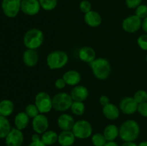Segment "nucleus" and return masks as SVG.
<instances>
[{
	"instance_id": "nucleus-14",
	"label": "nucleus",
	"mask_w": 147,
	"mask_h": 146,
	"mask_svg": "<svg viewBox=\"0 0 147 146\" xmlns=\"http://www.w3.org/2000/svg\"><path fill=\"white\" fill-rule=\"evenodd\" d=\"M75 120L73 116L70 115L63 113L58 117L57 120V125L59 128L63 131L65 130H72L75 125Z\"/></svg>"
},
{
	"instance_id": "nucleus-40",
	"label": "nucleus",
	"mask_w": 147,
	"mask_h": 146,
	"mask_svg": "<svg viewBox=\"0 0 147 146\" xmlns=\"http://www.w3.org/2000/svg\"><path fill=\"white\" fill-rule=\"evenodd\" d=\"M142 28L144 30V31L147 33V17L142 20Z\"/></svg>"
},
{
	"instance_id": "nucleus-8",
	"label": "nucleus",
	"mask_w": 147,
	"mask_h": 146,
	"mask_svg": "<svg viewBox=\"0 0 147 146\" xmlns=\"http://www.w3.org/2000/svg\"><path fill=\"white\" fill-rule=\"evenodd\" d=\"M22 0H2L1 9L8 18H14L21 11Z\"/></svg>"
},
{
	"instance_id": "nucleus-13",
	"label": "nucleus",
	"mask_w": 147,
	"mask_h": 146,
	"mask_svg": "<svg viewBox=\"0 0 147 146\" xmlns=\"http://www.w3.org/2000/svg\"><path fill=\"white\" fill-rule=\"evenodd\" d=\"M40 2L38 0H22L21 11L28 16H34L40 11Z\"/></svg>"
},
{
	"instance_id": "nucleus-10",
	"label": "nucleus",
	"mask_w": 147,
	"mask_h": 146,
	"mask_svg": "<svg viewBox=\"0 0 147 146\" xmlns=\"http://www.w3.org/2000/svg\"><path fill=\"white\" fill-rule=\"evenodd\" d=\"M32 127L35 133L42 135L48 130L49 120L45 114L40 113L37 116L32 119Z\"/></svg>"
},
{
	"instance_id": "nucleus-36",
	"label": "nucleus",
	"mask_w": 147,
	"mask_h": 146,
	"mask_svg": "<svg viewBox=\"0 0 147 146\" xmlns=\"http://www.w3.org/2000/svg\"><path fill=\"white\" fill-rule=\"evenodd\" d=\"M142 0H126V4L128 8L136 9L142 4Z\"/></svg>"
},
{
	"instance_id": "nucleus-16",
	"label": "nucleus",
	"mask_w": 147,
	"mask_h": 146,
	"mask_svg": "<svg viewBox=\"0 0 147 146\" xmlns=\"http://www.w3.org/2000/svg\"><path fill=\"white\" fill-rule=\"evenodd\" d=\"M84 21L90 27H98L101 24L102 17L98 12L91 10L84 15Z\"/></svg>"
},
{
	"instance_id": "nucleus-26",
	"label": "nucleus",
	"mask_w": 147,
	"mask_h": 146,
	"mask_svg": "<svg viewBox=\"0 0 147 146\" xmlns=\"http://www.w3.org/2000/svg\"><path fill=\"white\" fill-rule=\"evenodd\" d=\"M11 130V125L8 119L0 115V139L5 138Z\"/></svg>"
},
{
	"instance_id": "nucleus-1",
	"label": "nucleus",
	"mask_w": 147,
	"mask_h": 146,
	"mask_svg": "<svg viewBox=\"0 0 147 146\" xmlns=\"http://www.w3.org/2000/svg\"><path fill=\"white\" fill-rule=\"evenodd\" d=\"M140 134L139 123L134 120L123 122L119 127V137L124 142H134Z\"/></svg>"
},
{
	"instance_id": "nucleus-23",
	"label": "nucleus",
	"mask_w": 147,
	"mask_h": 146,
	"mask_svg": "<svg viewBox=\"0 0 147 146\" xmlns=\"http://www.w3.org/2000/svg\"><path fill=\"white\" fill-rule=\"evenodd\" d=\"M103 134L107 141H114L119 136V128L116 125L110 124L105 127Z\"/></svg>"
},
{
	"instance_id": "nucleus-27",
	"label": "nucleus",
	"mask_w": 147,
	"mask_h": 146,
	"mask_svg": "<svg viewBox=\"0 0 147 146\" xmlns=\"http://www.w3.org/2000/svg\"><path fill=\"white\" fill-rule=\"evenodd\" d=\"M70 110L75 115L81 116L84 114L86 111V105L83 102L73 101Z\"/></svg>"
},
{
	"instance_id": "nucleus-5",
	"label": "nucleus",
	"mask_w": 147,
	"mask_h": 146,
	"mask_svg": "<svg viewBox=\"0 0 147 146\" xmlns=\"http://www.w3.org/2000/svg\"><path fill=\"white\" fill-rule=\"evenodd\" d=\"M73 100L66 92H59L53 97V108L58 112H65L70 109Z\"/></svg>"
},
{
	"instance_id": "nucleus-7",
	"label": "nucleus",
	"mask_w": 147,
	"mask_h": 146,
	"mask_svg": "<svg viewBox=\"0 0 147 146\" xmlns=\"http://www.w3.org/2000/svg\"><path fill=\"white\" fill-rule=\"evenodd\" d=\"M34 104L42 114L48 113L53 108V98L45 92H40L34 98Z\"/></svg>"
},
{
	"instance_id": "nucleus-15",
	"label": "nucleus",
	"mask_w": 147,
	"mask_h": 146,
	"mask_svg": "<svg viewBox=\"0 0 147 146\" xmlns=\"http://www.w3.org/2000/svg\"><path fill=\"white\" fill-rule=\"evenodd\" d=\"M73 101L83 102L88 97L89 92L87 87L83 85L75 86L70 92Z\"/></svg>"
},
{
	"instance_id": "nucleus-38",
	"label": "nucleus",
	"mask_w": 147,
	"mask_h": 146,
	"mask_svg": "<svg viewBox=\"0 0 147 146\" xmlns=\"http://www.w3.org/2000/svg\"><path fill=\"white\" fill-rule=\"evenodd\" d=\"M99 102H100V104L103 107H104V106L107 105L108 104L110 103V99H109V97L108 96L101 95L100 97V98H99Z\"/></svg>"
},
{
	"instance_id": "nucleus-33",
	"label": "nucleus",
	"mask_w": 147,
	"mask_h": 146,
	"mask_svg": "<svg viewBox=\"0 0 147 146\" xmlns=\"http://www.w3.org/2000/svg\"><path fill=\"white\" fill-rule=\"evenodd\" d=\"M79 8L82 12L86 14L92 10V4L88 0H83L79 4Z\"/></svg>"
},
{
	"instance_id": "nucleus-43",
	"label": "nucleus",
	"mask_w": 147,
	"mask_h": 146,
	"mask_svg": "<svg viewBox=\"0 0 147 146\" xmlns=\"http://www.w3.org/2000/svg\"><path fill=\"white\" fill-rule=\"evenodd\" d=\"M104 146H119L115 141H108Z\"/></svg>"
},
{
	"instance_id": "nucleus-37",
	"label": "nucleus",
	"mask_w": 147,
	"mask_h": 146,
	"mask_svg": "<svg viewBox=\"0 0 147 146\" xmlns=\"http://www.w3.org/2000/svg\"><path fill=\"white\" fill-rule=\"evenodd\" d=\"M66 85H67V84H66L65 82L63 80V77H62V78L57 79V80H55V87L56 88L59 89V90L65 88V87Z\"/></svg>"
},
{
	"instance_id": "nucleus-42",
	"label": "nucleus",
	"mask_w": 147,
	"mask_h": 146,
	"mask_svg": "<svg viewBox=\"0 0 147 146\" xmlns=\"http://www.w3.org/2000/svg\"><path fill=\"white\" fill-rule=\"evenodd\" d=\"M121 146H138V145L134 142H124Z\"/></svg>"
},
{
	"instance_id": "nucleus-22",
	"label": "nucleus",
	"mask_w": 147,
	"mask_h": 146,
	"mask_svg": "<svg viewBox=\"0 0 147 146\" xmlns=\"http://www.w3.org/2000/svg\"><path fill=\"white\" fill-rule=\"evenodd\" d=\"M30 123V117L25 113V112H20L14 117V123L16 128L20 130L25 129Z\"/></svg>"
},
{
	"instance_id": "nucleus-20",
	"label": "nucleus",
	"mask_w": 147,
	"mask_h": 146,
	"mask_svg": "<svg viewBox=\"0 0 147 146\" xmlns=\"http://www.w3.org/2000/svg\"><path fill=\"white\" fill-rule=\"evenodd\" d=\"M76 138L72 130H65L58 135L57 143L61 146H72L75 143Z\"/></svg>"
},
{
	"instance_id": "nucleus-21",
	"label": "nucleus",
	"mask_w": 147,
	"mask_h": 146,
	"mask_svg": "<svg viewBox=\"0 0 147 146\" xmlns=\"http://www.w3.org/2000/svg\"><path fill=\"white\" fill-rule=\"evenodd\" d=\"M120 109L116 104L109 103L103 107V114L105 117L110 120H116L120 116Z\"/></svg>"
},
{
	"instance_id": "nucleus-44",
	"label": "nucleus",
	"mask_w": 147,
	"mask_h": 146,
	"mask_svg": "<svg viewBox=\"0 0 147 146\" xmlns=\"http://www.w3.org/2000/svg\"><path fill=\"white\" fill-rule=\"evenodd\" d=\"M138 146H147V141H143L139 143Z\"/></svg>"
},
{
	"instance_id": "nucleus-11",
	"label": "nucleus",
	"mask_w": 147,
	"mask_h": 146,
	"mask_svg": "<svg viewBox=\"0 0 147 146\" xmlns=\"http://www.w3.org/2000/svg\"><path fill=\"white\" fill-rule=\"evenodd\" d=\"M24 142V134L22 130L17 128H11L5 137L7 146H22Z\"/></svg>"
},
{
	"instance_id": "nucleus-25",
	"label": "nucleus",
	"mask_w": 147,
	"mask_h": 146,
	"mask_svg": "<svg viewBox=\"0 0 147 146\" xmlns=\"http://www.w3.org/2000/svg\"><path fill=\"white\" fill-rule=\"evenodd\" d=\"M41 140L47 146L53 145L58 140V134L54 130H48L42 134Z\"/></svg>"
},
{
	"instance_id": "nucleus-24",
	"label": "nucleus",
	"mask_w": 147,
	"mask_h": 146,
	"mask_svg": "<svg viewBox=\"0 0 147 146\" xmlns=\"http://www.w3.org/2000/svg\"><path fill=\"white\" fill-rule=\"evenodd\" d=\"M14 110V104L10 100H2L0 101V115L9 117Z\"/></svg>"
},
{
	"instance_id": "nucleus-17",
	"label": "nucleus",
	"mask_w": 147,
	"mask_h": 146,
	"mask_svg": "<svg viewBox=\"0 0 147 146\" xmlns=\"http://www.w3.org/2000/svg\"><path fill=\"white\" fill-rule=\"evenodd\" d=\"M22 60L24 64L28 67H33L37 64L39 60L38 54L35 50L27 49L24 52L22 55Z\"/></svg>"
},
{
	"instance_id": "nucleus-35",
	"label": "nucleus",
	"mask_w": 147,
	"mask_h": 146,
	"mask_svg": "<svg viewBox=\"0 0 147 146\" xmlns=\"http://www.w3.org/2000/svg\"><path fill=\"white\" fill-rule=\"evenodd\" d=\"M137 111L142 116L147 117V102L139 104Z\"/></svg>"
},
{
	"instance_id": "nucleus-34",
	"label": "nucleus",
	"mask_w": 147,
	"mask_h": 146,
	"mask_svg": "<svg viewBox=\"0 0 147 146\" xmlns=\"http://www.w3.org/2000/svg\"><path fill=\"white\" fill-rule=\"evenodd\" d=\"M137 44L142 50L147 51V34L139 36L137 39Z\"/></svg>"
},
{
	"instance_id": "nucleus-4",
	"label": "nucleus",
	"mask_w": 147,
	"mask_h": 146,
	"mask_svg": "<svg viewBox=\"0 0 147 146\" xmlns=\"http://www.w3.org/2000/svg\"><path fill=\"white\" fill-rule=\"evenodd\" d=\"M68 55L62 50H55L51 52L47 57V64L52 70H59L68 62Z\"/></svg>"
},
{
	"instance_id": "nucleus-32",
	"label": "nucleus",
	"mask_w": 147,
	"mask_h": 146,
	"mask_svg": "<svg viewBox=\"0 0 147 146\" xmlns=\"http://www.w3.org/2000/svg\"><path fill=\"white\" fill-rule=\"evenodd\" d=\"M135 9V14L142 19L147 17V5L146 4H140Z\"/></svg>"
},
{
	"instance_id": "nucleus-3",
	"label": "nucleus",
	"mask_w": 147,
	"mask_h": 146,
	"mask_svg": "<svg viewBox=\"0 0 147 146\" xmlns=\"http://www.w3.org/2000/svg\"><path fill=\"white\" fill-rule=\"evenodd\" d=\"M44 42V34L39 29L33 28L27 31L23 37V43L27 49L37 50Z\"/></svg>"
},
{
	"instance_id": "nucleus-30",
	"label": "nucleus",
	"mask_w": 147,
	"mask_h": 146,
	"mask_svg": "<svg viewBox=\"0 0 147 146\" xmlns=\"http://www.w3.org/2000/svg\"><path fill=\"white\" fill-rule=\"evenodd\" d=\"M26 114L29 116L30 118H34L36 116L40 114V111H39L38 108L35 104H29L28 105L26 106L25 110H24Z\"/></svg>"
},
{
	"instance_id": "nucleus-45",
	"label": "nucleus",
	"mask_w": 147,
	"mask_h": 146,
	"mask_svg": "<svg viewBox=\"0 0 147 146\" xmlns=\"http://www.w3.org/2000/svg\"><path fill=\"white\" fill-rule=\"evenodd\" d=\"M146 62H147V54H146Z\"/></svg>"
},
{
	"instance_id": "nucleus-6",
	"label": "nucleus",
	"mask_w": 147,
	"mask_h": 146,
	"mask_svg": "<svg viewBox=\"0 0 147 146\" xmlns=\"http://www.w3.org/2000/svg\"><path fill=\"white\" fill-rule=\"evenodd\" d=\"M72 131L76 138L83 140V139L88 138L92 135L93 127L88 121L81 120L75 123Z\"/></svg>"
},
{
	"instance_id": "nucleus-29",
	"label": "nucleus",
	"mask_w": 147,
	"mask_h": 146,
	"mask_svg": "<svg viewBox=\"0 0 147 146\" xmlns=\"http://www.w3.org/2000/svg\"><path fill=\"white\" fill-rule=\"evenodd\" d=\"M91 142L94 146H104L108 141L103 134L98 133L92 135Z\"/></svg>"
},
{
	"instance_id": "nucleus-39",
	"label": "nucleus",
	"mask_w": 147,
	"mask_h": 146,
	"mask_svg": "<svg viewBox=\"0 0 147 146\" xmlns=\"http://www.w3.org/2000/svg\"><path fill=\"white\" fill-rule=\"evenodd\" d=\"M28 146H47L45 143H42L41 140H37V141H32Z\"/></svg>"
},
{
	"instance_id": "nucleus-28",
	"label": "nucleus",
	"mask_w": 147,
	"mask_h": 146,
	"mask_svg": "<svg viewBox=\"0 0 147 146\" xmlns=\"http://www.w3.org/2000/svg\"><path fill=\"white\" fill-rule=\"evenodd\" d=\"M41 9L45 11H52L57 5V0H38Z\"/></svg>"
},
{
	"instance_id": "nucleus-19",
	"label": "nucleus",
	"mask_w": 147,
	"mask_h": 146,
	"mask_svg": "<svg viewBox=\"0 0 147 146\" xmlns=\"http://www.w3.org/2000/svg\"><path fill=\"white\" fill-rule=\"evenodd\" d=\"M79 58L81 61L90 64L96 59V53L92 47H83L78 52Z\"/></svg>"
},
{
	"instance_id": "nucleus-31",
	"label": "nucleus",
	"mask_w": 147,
	"mask_h": 146,
	"mask_svg": "<svg viewBox=\"0 0 147 146\" xmlns=\"http://www.w3.org/2000/svg\"><path fill=\"white\" fill-rule=\"evenodd\" d=\"M134 98L138 104L147 102V92L144 90H139L135 92Z\"/></svg>"
},
{
	"instance_id": "nucleus-2",
	"label": "nucleus",
	"mask_w": 147,
	"mask_h": 146,
	"mask_svg": "<svg viewBox=\"0 0 147 146\" xmlns=\"http://www.w3.org/2000/svg\"><path fill=\"white\" fill-rule=\"evenodd\" d=\"M93 74L100 80H105L109 77L111 67L109 60L105 58H96L89 64Z\"/></svg>"
},
{
	"instance_id": "nucleus-41",
	"label": "nucleus",
	"mask_w": 147,
	"mask_h": 146,
	"mask_svg": "<svg viewBox=\"0 0 147 146\" xmlns=\"http://www.w3.org/2000/svg\"><path fill=\"white\" fill-rule=\"evenodd\" d=\"M31 140H32V141H37V140H41V137L40 136V134L35 133V134H34L32 135Z\"/></svg>"
},
{
	"instance_id": "nucleus-12",
	"label": "nucleus",
	"mask_w": 147,
	"mask_h": 146,
	"mask_svg": "<svg viewBox=\"0 0 147 146\" xmlns=\"http://www.w3.org/2000/svg\"><path fill=\"white\" fill-rule=\"evenodd\" d=\"M139 104L136 102L134 97H126L122 99L119 102V109L126 115H133L137 111Z\"/></svg>"
},
{
	"instance_id": "nucleus-18",
	"label": "nucleus",
	"mask_w": 147,
	"mask_h": 146,
	"mask_svg": "<svg viewBox=\"0 0 147 146\" xmlns=\"http://www.w3.org/2000/svg\"><path fill=\"white\" fill-rule=\"evenodd\" d=\"M63 80L65 82L66 84L69 86L78 85L79 83L81 81V75L80 73L76 70H68L65 72L63 76Z\"/></svg>"
},
{
	"instance_id": "nucleus-9",
	"label": "nucleus",
	"mask_w": 147,
	"mask_h": 146,
	"mask_svg": "<svg viewBox=\"0 0 147 146\" xmlns=\"http://www.w3.org/2000/svg\"><path fill=\"white\" fill-rule=\"evenodd\" d=\"M142 19L134 14L126 17L122 21V28L126 32L135 33L142 28Z\"/></svg>"
}]
</instances>
